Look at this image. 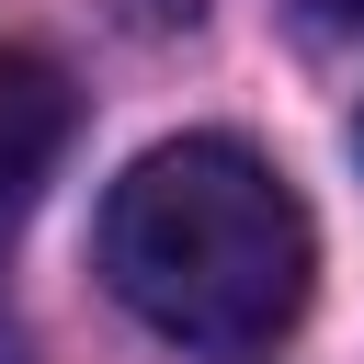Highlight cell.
Segmentation results:
<instances>
[{
    "label": "cell",
    "mask_w": 364,
    "mask_h": 364,
    "mask_svg": "<svg viewBox=\"0 0 364 364\" xmlns=\"http://www.w3.org/2000/svg\"><path fill=\"white\" fill-rule=\"evenodd\" d=\"M102 273L193 364H262L318 296V228L262 148L171 136L102 193Z\"/></svg>",
    "instance_id": "cell-1"
},
{
    "label": "cell",
    "mask_w": 364,
    "mask_h": 364,
    "mask_svg": "<svg viewBox=\"0 0 364 364\" xmlns=\"http://www.w3.org/2000/svg\"><path fill=\"white\" fill-rule=\"evenodd\" d=\"M68 136H80L68 68H57L46 46H0V228L34 216V193H46L57 159H68Z\"/></svg>",
    "instance_id": "cell-2"
},
{
    "label": "cell",
    "mask_w": 364,
    "mask_h": 364,
    "mask_svg": "<svg viewBox=\"0 0 364 364\" xmlns=\"http://www.w3.org/2000/svg\"><path fill=\"white\" fill-rule=\"evenodd\" d=\"M318 11H330V23H364V0H318Z\"/></svg>",
    "instance_id": "cell-3"
},
{
    "label": "cell",
    "mask_w": 364,
    "mask_h": 364,
    "mask_svg": "<svg viewBox=\"0 0 364 364\" xmlns=\"http://www.w3.org/2000/svg\"><path fill=\"white\" fill-rule=\"evenodd\" d=\"M353 148H364V125H353Z\"/></svg>",
    "instance_id": "cell-4"
}]
</instances>
